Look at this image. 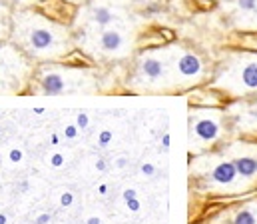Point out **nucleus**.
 Instances as JSON below:
<instances>
[{
    "label": "nucleus",
    "mask_w": 257,
    "mask_h": 224,
    "mask_svg": "<svg viewBox=\"0 0 257 224\" xmlns=\"http://www.w3.org/2000/svg\"><path fill=\"white\" fill-rule=\"evenodd\" d=\"M233 164L237 168L239 178H253L257 176V158L249 154H241L237 158H233Z\"/></svg>",
    "instance_id": "obj_12"
},
{
    "label": "nucleus",
    "mask_w": 257,
    "mask_h": 224,
    "mask_svg": "<svg viewBox=\"0 0 257 224\" xmlns=\"http://www.w3.org/2000/svg\"><path fill=\"white\" fill-rule=\"evenodd\" d=\"M48 220H50V216H40V218H38V224H46Z\"/></svg>",
    "instance_id": "obj_25"
},
{
    "label": "nucleus",
    "mask_w": 257,
    "mask_h": 224,
    "mask_svg": "<svg viewBox=\"0 0 257 224\" xmlns=\"http://www.w3.org/2000/svg\"><path fill=\"white\" fill-rule=\"evenodd\" d=\"M66 138H76V134H78V126H68L64 130Z\"/></svg>",
    "instance_id": "obj_17"
},
{
    "label": "nucleus",
    "mask_w": 257,
    "mask_h": 224,
    "mask_svg": "<svg viewBox=\"0 0 257 224\" xmlns=\"http://www.w3.org/2000/svg\"><path fill=\"white\" fill-rule=\"evenodd\" d=\"M12 8L6 0H0V42H6L10 38L12 30Z\"/></svg>",
    "instance_id": "obj_13"
},
{
    "label": "nucleus",
    "mask_w": 257,
    "mask_h": 224,
    "mask_svg": "<svg viewBox=\"0 0 257 224\" xmlns=\"http://www.w3.org/2000/svg\"><path fill=\"white\" fill-rule=\"evenodd\" d=\"M118 24H130V0H88L76 10L72 30L82 34Z\"/></svg>",
    "instance_id": "obj_5"
},
{
    "label": "nucleus",
    "mask_w": 257,
    "mask_h": 224,
    "mask_svg": "<svg viewBox=\"0 0 257 224\" xmlns=\"http://www.w3.org/2000/svg\"><path fill=\"white\" fill-rule=\"evenodd\" d=\"M0 224H6V216L4 214H0Z\"/></svg>",
    "instance_id": "obj_28"
},
{
    "label": "nucleus",
    "mask_w": 257,
    "mask_h": 224,
    "mask_svg": "<svg viewBox=\"0 0 257 224\" xmlns=\"http://www.w3.org/2000/svg\"><path fill=\"white\" fill-rule=\"evenodd\" d=\"M36 64L26 58L10 40L0 42V94L28 92Z\"/></svg>",
    "instance_id": "obj_6"
},
{
    "label": "nucleus",
    "mask_w": 257,
    "mask_h": 224,
    "mask_svg": "<svg viewBox=\"0 0 257 224\" xmlns=\"http://www.w3.org/2000/svg\"><path fill=\"white\" fill-rule=\"evenodd\" d=\"M142 172L150 176V174H154V166H152V164H144V166H142Z\"/></svg>",
    "instance_id": "obj_21"
},
{
    "label": "nucleus",
    "mask_w": 257,
    "mask_h": 224,
    "mask_svg": "<svg viewBox=\"0 0 257 224\" xmlns=\"http://www.w3.org/2000/svg\"><path fill=\"white\" fill-rule=\"evenodd\" d=\"M235 82L243 90H257V60H241L231 66Z\"/></svg>",
    "instance_id": "obj_10"
},
{
    "label": "nucleus",
    "mask_w": 257,
    "mask_h": 224,
    "mask_svg": "<svg viewBox=\"0 0 257 224\" xmlns=\"http://www.w3.org/2000/svg\"><path fill=\"white\" fill-rule=\"evenodd\" d=\"M98 90V78L92 68L74 66L64 62L36 64L28 92L42 96H64V94H88Z\"/></svg>",
    "instance_id": "obj_2"
},
{
    "label": "nucleus",
    "mask_w": 257,
    "mask_h": 224,
    "mask_svg": "<svg viewBox=\"0 0 257 224\" xmlns=\"http://www.w3.org/2000/svg\"><path fill=\"white\" fill-rule=\"evenodd\" d=\"M8 40L34 64L64 62L78 50L72 24L54 20L36 6L12 12Z\"/></svg>",
    "instance_id": "obj_1"
},
{
    "label": "nucleus",
    "mask_w": 257,
    "mask_h": 224,
    "mask_svg": "<svg viewBox=\"0 0 257 224\" xmlns=\"http://www.w3.org/2000/svg\"><path fill=\"white\" fill-rule=\"evenodd\" d=\"M124 196H126V200H132V198H136V192L134 190H126Z\"/></svg>",
    "instance_id": "obj_22"
},
{
    "label": "nucleus",
    "mask_w": 257,
    "mask_h": 224,
    "mask_svg": "<svg viewBox=\"0 0 257 224\" xmlns=\"http://www.w3.org/2000/svg\"><path fill=\"white\" fill-rule=\"evenodd\" d=\"M76 46L86 56L100 60V62H114L130 58L136 42V32L132 24L108 26L96 32H82L74 34Z\"/></svg>",
    "instance_id": "obj_4"
},
{
    "label": "nucleus",
    "mask_w": 257,
    "mask_h": 224,
    "mask_svg": "<svg viewBox=\"0 0 257 224\" xmlns=\"http://www.w3.org/2000/svg\"><path fill=\"white\" fill-rule=\"evenodd\" d=\"M176 78V48H150L136 56L128 74V88L154 92L172 86ZM178 80V78H176Z\"/></svg>",
    "instance_id": "obj_3"
},
{
    "label": "nucleus",
    "mask_w": 257,
    "mask_h": 224,
    "mask_svg": "<svg viewBox=\"0 0 257 224\" xmlns=\"http://www.w3.org/2000/svg\"><path fill=\"white\" fill-rule=\"evenodd\" d=\"M76 126H78V128H86V126H88V116H86V114H80V116L76 118Z\"/></svg>",
    "instance_id": "obj_16"
},
{
    "label": "nucleus",
    "mask_w": 257,
    "mask_h": 224,
    "mask_svg": "<svg viewBox=\"0 0 257 224\" xmlns=\"http://www.w3.org/2000/svg\"><path fill=\"white\" fill-rule=\"evenodd\" d=\"M257 218L251 210H239L233 218V224H255Z\"/></svg>",
    "instance_id": "obj_15"
},
{
    "label": "nucleus",
    "mask_w": 257,
    "mask_h": 224,
    "mask_svg": "<svg viewBox=\"0 0 257 224\" xmlns=\"http://www.w3.org/2000/svg\"><path fill=\"white\" fill-rule=\"evenodd\" d=\"M62 164V156H54V166H60Z\"/></svg>",
    "instance_id": "obj_24"
},
{
    "label": "nucleus",
    "mask_w": 257,
    "mask_h": 224,
    "mask_svg": "<svg viewBox=\"0 0 257 224\" xmlns=\"http://www.w3.org/2000/svg\"><path fill=\"white\" fill-rule=\"evenodd\" d=\"M62 204H64V206H70V204H72V194H70V192L62 194Z\"/></svg>",
    "instance_id": "obj_20"
},
{
    "label": "nucleus",
    "mask_w": 257,
    "mask_h": 224,
    "mask_svg": "<svg viewBox=\"0 0 257 224\" xmlns=\"http://www.w3.org/2000/svg\"><path fill=\"white\" fill-rule=\"evenodd\" d=\"M221 134V126L215 118L209 116H197L195 120L192 118V136H195V140L199 142H215Z\"/></svg>",
    "instance_id": "obj_9"
},
{
    "label": "nucleus",
    "mask_w": 257,
    "mask_h": 224,
    "mask_svg": "<svg viewBox=\"0 0 257 224\" xmlns=\"http://www.w3.org/2000/svg\"><path fill=\"white\" fill-rule=\"evenodd\" d=\"M6 2L10 4L12 10H20V8H34V6H38L46 0H6Z\"/></svg>",
    "instance_id": "obj_14"
},
{
    "label": "nucleus",
    "mask_w": 257,
    "mask_h": 224,
    "mask_svg": "<svg viewBox=\"0 0 257 224\" xmlns=\"http://www.w3.org/2000/svg\"><path fill=\"white\" fill-rule=\"evenodd\" d=\"M66 4H70V6H76V8H80L82 4H86L88 0H64Z\"/></svg>",
    "instance_id": "obj_18"
},
{
    "label": "nucleus",
    "mask_w": 257,
    "mask_h": 224,
    "mask_svg": "<svg viewBox=\"0 0 257 224\" xmlns=\"http://www.w3.org/2000/svg\"><path fill=\"white\" fill-rule=\"evenodd\" d=\"M209 176H211V180H213L215 184H221V186L233 184V182L239 178L233 160H221V162H217V164L211 168V174H209Z\"/></svg>",
    "instance_id": "obj_11"
},
{
    "label": "nucleus",
    "mask_w": 257,
    "mask_h": 224,
    "mask_svg": "<svg viewBox=\"0 0 257 224\" xmlns=\"http://www.w3.org/2000/svg\"><path fill=\"white\" fill-rule=\"evenodd\" d=\"M231 18L239 28L257 26V0H231Z\"/></svg>",
    "instance_id": "obj_8"
},
{
    "label": "nucleus",
    "mask_w": 257,
    "mask_h": 224,
    "mask_svg": "<svg viewBox=\"0 0 257 224\" xmlns=\"http://www.w3.org/2000/svg\"><path fill=\"white\" fill-rule=\"evenodd\" d=\"M88 224H100V220H98V218H90V222Z\"/></svg>",
    "instance_id": "obj_27"
},
{
    "label": "nucleus",
    "mask_w": 257,
    "mask_h": 224,
    "mask_svg": "<svg viewBox=\"0 0 257 224\" xmlns=\"http://www.w3.org/2000/svg\"><path fill=\"white\" fill-rule=\"evenodd\" d=\"M203 72V64L201 58L197 54H193L190 50H182L176 48V78L178 80H197Z\"/></svg>",
    "instance_id": "obj_7"
},
{
    "label": "nucleus",
    "mask_w": 257,
    "mask_h": 224,
    "mask_svg": "<svg viewBox=\"0 0 257 224\" xmlns=\"http://www.w3.org/2000/svg\"><path fill=\"white\" fill-rule=\"evenodd\" d=\"M128 206H130V210H134V212H136V210H140V202H138L136 198L128 200Z\"/></svg>",
    "instance_id": "obj_19"
},
{
    "label": "nucleus",
    "mask_w": 257,
    "mask_h": 224,
    "mask_svg": "<svg viewBox=\"0 0 257 224\" xmlns=\"http://www.w3.org/2000/svg\"><path fill=\"white\" fill-rule=\"evenodd\" d=\"M108 140H110V134H108V132H104V134H102V142H108Z\"/></svg>",
    "instance_id": "obj_26"
},
{
    "label": "nucleus",
    "mask_w": 257,
    "mask_h": 224,
    "mask_svg": "<svg viewBox=\"0 0 257 224\" xmlns=\"http://www.w3.org/2000/svg\"><path fill=\"white\" fill-rule=\"evenodd\" d=\"M20 156H22L20 150H14V152H12V160H20Z\"/></svg>",
    "instance_id": "obj_23"
}]
</instances>
